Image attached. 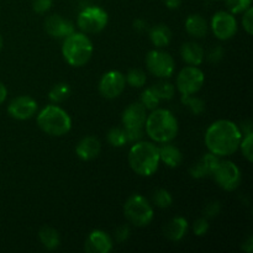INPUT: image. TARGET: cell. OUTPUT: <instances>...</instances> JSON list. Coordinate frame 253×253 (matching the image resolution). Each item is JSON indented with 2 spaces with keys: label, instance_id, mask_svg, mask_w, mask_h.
Segmentation results:
<instances>
[{
  "label": "cell",
  "instance_id": "6da1fadb",
  "mask_svg": "<svg viewBox=\"0 0 253 253\" xmlns=\"http://www.w3.org/2000/svg\"><path fill=\"white\" fill-rule=\"evenodd\" d=\"M242 132L239 126L230 120H217L205 132V145L209 152L217 157L231 156L239 150Z\"/></svg>",
  "mask_w": 253,
  "mask_h": 253
},
{
  "label": "cell",
  "instance_id": "7a4b0ae2",
  "mask_svg": "<svg viewBox=\"0 0 253 253\" xmlns=\"http://www.w3.org/2000/svg\"><path fill=\"white\" fill-rule=\"evenodd\" d=\"M145 130L148 137L157 143L170 142L178 133V121L167 109H153L145 121Z\"/></svg>",
  "mask_w": 253,
  "mask_h": 253
},
{
  "label": "cell",
  "instance_id": "3957f363",
  "mask_svg": "<svg viewBox=\"0 0 253 253\" xmlns=\"http://www.w3.org/2000/svg\"><path fill=\"white\" fill-rule=\"evenodd\" d=\"M158 147L148 141H137L128 151V165L136 174L141 177H151L160 166Z\"/></svg>",
  "mask_w": 253,
  "mask_h": 253
},
{
  "label": "cell",
  "instance_id": "277c9868",
  "mask_svg": "<svg viewBox=\"0 0 253 253\" xmlns=\"http://www.w3.org/2000/svg\"><path fill=\"white\" fill-rule=\"evenodd\" d=\"M94 47L90 39L84 32L71 34L63 39L62 54L67 63L72 67L85 66L93 56Z\"/></svg>",
  "mask_w": 253,
  "mask_h": 253
},
{
  "label": "cell",
  "instance_id": "5b68a950",
  "mask_svg": "<svg viewBox=\"0 0 253 253\" xmlns=\"http://www.w3.org/2000/svg\"><path fill=\"white\" fill-rule=\"evenodd\" d=\"M37 125L49 136H63L72 128V119L64 109L52 104L42 109L37 115Z\"/></svg>",
  "mask_w": 253,
  "mask_h": 253
},
{
  "label": "cell",
  "instance_id": "8992f818",
  "mask_svg": "<svg viewBox=\"0 0 253 253\" xmlns=\"http://www.w3.org/2000/svg\"><path fill=\"white\" fill-rule=\"evenodd\" d=\"M124 214L128 222L138 227L147 226L153 220L155 212H153L152 205L142 195L133 194L126 200L124 205Z\"/></svg>",
  "mask_w": 253,
  "mask_h": 253
},
{
  "label": "cell",
  "instance_id": "52a82bcc",
  "mask_svg": "<svg viewBox=\"0 0 253 253\" xmlns=\"http://www.w3.org/2000/svg\"><path fill=\"white\" fill-rule=\"evenodd\" d=\"M108 21V12L101 7L93 5L79 12L77 25L84 34H98L105 29Z\"/></svg>",
  "mask_w": 253,
  "mask_h": 253
},
{
  "label": "cell",
  "instance_id": "ba28073f",
  "mask_svg": "<svg viewBox=\"0 0 253 253\" xmlns=\"http://www.w3.org/2000/svg\"><path fill=\"white\" fill-rule=\"evenodd\" d=\"M146 66L150 73L161 79H168L173 76L175 63L168 52L161 49H152L146 56Z\"/></svg>",
  "mask_w": 253,
  "mask_h": 253
},
{
  "label": "cell",
  "instance_id": "9c48e42d",
  "mask_svg": "<svg viewBox=\"0 0 253 253\" xmlns=\"http://www.w3.org/2000/svg\"><path fill=\"white\" fill-rule=\"evenodd\" d=\"M204 72L198 66L184 67L177 76L175 85L182 95H194L204 85Z\"/></svg>",
  "mask_w": 253,
  "mask_h": 253
},
{
  "label": "cell",
  "instance_id": "30bf717a",
  "mask_svg": "<svg viewBox=\"0 0 253 253\" xmlns=\"http://www.w3.org/2000/svg\"><path fill=\"white\" fill-rule=\"evenodd\" d=\"M212 177L216 184L227 192L236 189L242 180L241 170L231 161H220L216 169L212 173Z\"/></svg>",
  "mask_w": 253,
  "mask_h": 253
},
{
  "label": "cell",
  "instance_id": "8fae6325",
  "mask_svg": "<svg viewBox=\"0 0 253 253\" xmlns=\"http://www.w3.org/2000/svg\"><path fill=\"white\" fill-rule=\"evenodd\" d=\"M210 26L214 36L221 41L232 39L237 32V21L230 11H217L212 16Z\"/></svg>",
  "mask_w": 253,
  "mask_h": 253
},
{
  "label": "cell",
  "instance_id": "7c38bea8",
  "mask_svg": "<svg viewBox=\"0 0 253 253\" xmlns=\"http://www.w3.org/2000/svg\"><path fill=\"white\" fill-rule=\"evenodd\" d=\"M126 79L121 72L109 71L100 78L99 93L105 99H115L125 90Z\"/></svg>",
  "mask_w": 253,
  "mask_h": 253
},
{
  "label": "cell",
  "instance_id": "4fadbf2b",
  "mask_svg": "<svg viewBox=\"0 0 253 253\" xmlns=\"http://www.w3.org/2000/svg\"><path fill=\"white\" fill-rule=\"evenodd\" d=\"M37 108L39 105L35 99H32L31 96L21 95L16 96L10 101L7 106V113L12 119H16V120H29L36 114Z\"/></svg>",
  "mask_w": 253,
  "mask_h": 253
},
{
  "label": "cell",
  "instance_id": "5bb4252c",
  "mask_svg": "<svg viewBox=\"0 0 253 253\" xmlns=\"http://www.w3.org/2000/svg\"><path fill=\"white\" fill-rule=\"evenodd\" d=\"M44 30L49 36L54 37V39H66L67 36L76 31L74 25L69 20L57 14L47 17L44 21Z\"/></svg>",
  "mask_w": 253,
  "mask_h": 253
},
{
  "label": "cell",
  "instance_id": "9a60e30c",
  "mask_svg": "<svg viewBox=\"0 0 253 253\" xmlns=\"http://www.w3.org/2000/svg\"><path fill=\"white\" fill-rule=\"evenodd\" d=\"M146 118H147V110L145 106L141 103H133L124 110L121 121L124 128H143Z\"/></svg>",
  "mask_w": 253,
  "mask_h": 253
},
{
  "label": "cell",
  "instance_id": "2e32d148",
  "mask_svg": "<svg viewBox=\"0 0 253 253\" xmlns=\"http://www.w3.org/2000/svg\"><path fill=\"white\" fill-rule=\"evenodd\" d=\"M84 249L89 253H109L113 250V240L106 232L94 230L89 234Z\"/></svg>",
  "mask_w": 253,
  "mask_h": 253
},
{
  "label": "cell",
  "instance_id": "e0dca14e",
  "mask_svg": "<svg viewBox=\"0 0 253 253\" xmlns=\"http://www.w3.org/2000/svg\"><path fill=\"white\" fill-rule=\"evenodd\" d=\"M219 162L220 160L216 155L211 152L207 153L202 158H199V161L190 168V175L195 179L210 177L215 172Z\"/></svg>",
  "mask_w": 253,
  "mask_h": 253
},
{
  "label": "cell",
  "instance_id": "ac0fdd59",
  "mask_svg": "<svg viewBox=\"0 0 253 253\" xmlns=\"http://www.w3.org/2000/svg\"><path fill=\"white\" fill-rule=\"evenodd\" d=\"M101 151V143L94 136H86L82 138L76 147V153L82 161L95 160Z\"/></svg>",
  "mask_w": 253,
  "mask_h": 253
},
{
  "label": "cell",
  "instance_id": "d6986e66",
  "mask_svg": "<svg viewBox=\"0 0 253 253\" xmlns=\"http://www.w3.org/2000/svg\"><path fill=\"white\" fill-rule=\"evenodd\" d=\"M188 221L182 216L173 217L163 227V234L170 241H180L188 232Z\"/></svg>",
  "mask_w": 253,
  "mask_h": 253
},
{
  "label": "cell",
  "instance_id": "ffe728a7",
  "mask_svg": "<svg viewBox=\"0 0 253 253\" xmlns=\"http://www.w3.org/2000/svg\"><path fill=\"white\" fill-rule=\"evenodd\" d=\"M180 56L189 66H200L204 61V49L197 42H187L180 48Z\"/></svg>",
  "mask_w": 253,
  "mask_h": 253
},
{
  "label": "cell",
  "instance_id": "44dd1931",
  "mask_svg": "<svg viewBox=\"0 0 253 253\" xmlns=\"http://www.w3.org/2000/svg\"><path fill=\"white\" fill-rule=\"evenodd\" d=\"M160 151V160L169 168L179 167L183 161V155L179 151V148L175 146L170 145L169 142L162 143L161 147H158Z\"/></svg>",
  "mask_w": 253,
  "mask_h": 253
},
{
  "label": "cell",
  "instance_id": "7402d4cb",
  "mask_svg": "<svg viewBox=\"0 0 253 253\" xmlns=\"http://www.w3.org/2000/svg\"><path fill=\"white\" fill-rule=\"evenodd\" d=\"M185 30H187L188 34L193 37H197V39H202L205 37L208 34V22L202 15L199 14H193L189 15L185 20Z\"/></svg>",
  "mask_w": 253,
  "mask_h": 253
},
{
  "label": "cell",
  "instance_id": "603a6c76",
  "mask_svg": "<svg viewBox=\"0 0 253 253\" xmlns=\"http://www.w3.org/2000/svg\"><path fill=\"white\" fill-rule=\"evenodd\" d=\"M150 40L153 46L162 48L169 44L172 40V32L166 25H156L150 30Z\"/></svg>",
  "mask_w": 253,
  "mask_h": 253
},
{
  "label": "cell",
  "instance_id": "cb8c5ba5",
  "mask_svg": "<svg viewBox=\"0 0 253 253\" xmlns=\"http://www.w3.org/2000/svg\"><path fill=\"white\" fill-rule=\"evenodd\" d=\"M39 237L42 246H43L44 249L49 250V251L56 250L57 247L59 246V244H61V239H59L58 232H57V230H54L53 227H42L39 232Z\"/></svg>",
  "mask_w": 253,
  "mask_h": 253
},
{
  "label": "cell",
  "instance_id": "d4e9b609",
  "mask_svg": "<svg viewBox=\"0 0 253 253\" xmlns=\"http://www.w3.org/2000/svg\"><path fill=\"white\" fill-rule=\"evenodd\" d=\"M151 89L155 91V94L160 98V100H170L174 96V85L166 81V79H162V81L153 84Z\"/></svg>",
  "mask_w": 253,
  "mask_h": 253
},
{
  "label": "cell",
  "instance_id": "484cf974",
  "mask_svg": "<svg viewBox=\"0 0 253 253\" xmlns=\"http://www.w3.org/2000/svg\"><path fill=\"white\" fill-rule=\"evenodd\" d=\"M71 95V88L67 83H59L56 84L53 88L51 89L48 94L49 100L53 104H58L64 101L66 99H68V96Z\"/></svg>",
  "mask_w": 253,
  "mask_h": 253
},
{
  "label": "cell",
  "instance_id": "4316f807",
  "mask_svg": "<svg viewBox=\"0 0 253 253\" xmlns=\"http://www.w3.org/2000/svg\"><path fill=\"white\" fill-rule=\"evenodd\" d=\"M153 204L156 205L160 209H167L172 205L173 198L170 195V193L166 189H157L153 193Z\"/></svg>",
  "mask_w": 253,
  "mask_h": 253
},
{
  "label": "cell",
  "instance_id": "83f0119b",
  "mask_svg": "<svg viewBox=\"0 0 253 253\" xmlns=\"http://www.w3.org/2000/svg\"><path fill=\"white\" fill-rule=\"evenodd\" d=\"M182 104L187 106L193 114L200 115L205 110V103L199 98H195L193 95H182Z\"/></svg>",
  "mask_w": 253,
  "mask_h": 253
},
{
  "label": "cell",
  "instance_id": "f1b7e54d",
  "mask_svg": "<svg viewBox=\"0 0 253 253\" xmlns=\"http://www.w3.org/2000/svg\"><path fill=\"white\" fill-rule=\"evenodd\" d=\"M108 142L113 147H123L125 143H127L126 133L124 127H113L108 132Z\"/></svg>",
  "mask_w": 253,
  "mask_h": 253
},
{
  "label": "cell",
  "instance_id": "f546056e",
  "mask_svg": "<svg viewBox=\"0 0 253 253\" xmlns=\"http://www.w3.org/2000/svg\"><path fill=\"white\" fill-rule=\"evenodd\" d=\"M126 79V83L128 84V85L133 86V88H141V86L145 85L146 83V73L143 71H141V69H131L130 72H128L127 74H126L125 77Z\"/></svg>",
  "mask_w": 253,
  "mask_h": 253
},
{
  "label": "cell",
  "instance_id": "4dcf8cb0",
  "mask_svg": "<svg viewBox=\"0 0 253 253\" xmlns=\"http://www.w3.org/2000/svg\"><path fill=\"white\" fill-rule=\"evenodd\" d=\"M140 103L145 106L146 110H153V109L158 108L161 100L160 98L156 95L155 91H153L152 89L147 88L142 91V94H141Z\"/></svg>",
  "mask_w": 253,
  "mask_h": 253
},
{
  "label": "cell",
  "instance_id": "1f68e13d",
  "mask_svg": "<svg viewBox=\"0 0 253 253\" xmlns=\"http://www.w3.org/2000/svg\"><path fill=\"white\" fill-rule=\"evenodd\" d=\"M242 151V155L246 158L249 162L253 161V155H252V148H253V132L246 133L244 138L240 142V147Z\"/></svg>",
  "mask_w": 253,
  "mask_h": 253
},
{
  "label": "cell",
  "instance_id": "d6a6232c",
  "mask_svg": "<svg viewBox=\"0 0 253 253\" xmlns=\"http://www.w3.org/2000/svg\"><path fill=\"white\" fill-rule=\"evenodd\" d=\"M225 1L231 14H241L252 4V0H225Z\"/></svg>",
  "mask_w": 253,
  "mask_h": 253
},
{
  "label": "cell",
  "instance_id": "836d02e7",
  "mask_svg": "<svg viewBox=\"0 0 253 253\" xmlns=\"http://www.w3.org/2000/svg\"><path fill=\"white\" fill-rule=\"evenodd\" d=\"M209 230V221L207 217H200L193 225V231H194L195 236H204Z\"/></svg>",
  "mask_w": 253,
  "mask_h": 253
},
{
  "label": "cell",
  "instance_id": "e575fe53",
  "mask_svg": "<svg viewBox=\"0 0 253 253\" xmlns=\"http://www.w3.org/2000/svg\"><path fill=\"white\" fill-rule=\"evenodd\" d=\"M242 26H244L245 31L249 35L253 34V9L251 6L244 11V16H242Z\"/></svg>",
  "mask_w": 253,
  "mask_h": 253
},
{
  "label": "cell",
  "instance_id": "d590c367",
  "mask_svg": "<svg viewBox=\"0 0 253 253\" xmlns=\"http://www.w3.org/2000/svg\"><path fill=\"white\" fill-rule=\"evenodd\" d=\"M53 0H32V9L37 14H44L52 7Z\"/></svg>",
  "mask_w": 253,
  "mask_h": 253
},
{
  "label": "cell",
  "instance_id": "8d00e7d4",
  "mask_svg": "<svg viewBox=\"0 0 253 253\" xmlns=\"http://www.w3.org/2000/svg\"><path fill=\"white\" fill-rule=\"evenodd\" d=\"M220 209H221V207H220L219 202L209 203V204L204 208V216L207 217V219H212V217L219 215Z\"/></svg>",
  "mask_w": 253,
  "mask_h": 253
},
{
  "label": "cell",
  "instance_id": "74e56055",
  "mask_svg": "<svg viewBox=\"0 0 253 253\" xmlns=\"http://www.w3.org/2000/svg\"><path fill=\"white\" fill-rule=\"evenodd\" d=\"M127 142H137L143 136V128H124Z\"/></svg>",
  "mask_w": 253,
  "mask_h": 253
},
{
  "label": "cell",
  "instance_id": "f35d334b",
  "mask_svg": "<svg viewBox=\"0 0 253 253\" xmlns=\"http://www.w3.org/2000/svg\"><path fill=\"white\" fill-rule=\"evenodd\" d=\"M130 236V229H128L127 225H123V226L118 227L115 232V237L119 242H124L128 239Z\"/></svg>",
  "mask_w": 253,
  "mask_h": 253
},
{
  "label": "cell",
  "instance_id": "ab89813d",
  "mask_svg": "<svg viewBox=\"0 0 253 253\" xmlns=\"http://www.w3.org/2000/svg\"><path fill=\"white\" fill-rule=\"evenodd\" d=\"M222 56H224V49H222V47L217 46L211 49V52L209 53V59L210 62H219L222 58Z\"/></svg>",
  "mask_w": 253,
  "mask_h": 253
},
{
  "label": "cell",
  "instance_id": "60d3db41",
  "mask_svg": "<svg viewBox=\"0 0 253 253\" xmlns=\"http://www.w3.org/2000/svg\"><path fill=\"white\" fill-rule=\"evenodd\" d=\"M165 4L168 9L175 10L180 6V4H182V0H165Z\"/></svg>",
  "mask_w": 253,
  "mask_h": 253
},
{
  "label": "cell",
  "instance_id": "b9f144b4",
  "mask_svg": "<svg viewBox=\"0 0 253 253\" xmlns=\"http://www.w3.org/2000/svg\"><path fill=\"white\" fill-rule=\"evenodd\" d=\"M133 29L137 30L138 32H142L147 29V25H146V22L143 21V20H136V21L133 22Z\"/></svg>",
  "mask_w": 253,
  "mask_h": 253
},
{
  "label": "cell",
  "instance_id": "7bdbcfd3",
  "mask_svg": "<svg viewBox=\"0 0 253 253\" xmlns=\"http://www.w3.org/2000/svg\"><path fill=\"white\" fill-rule=\"evenodd\" d=\"M6 96H7V89L4 84L0 82V105L6 100Z\"/></svg>",
  "mask_w": 253,
  "mask_h": 253
},
{
  "label": "cell",
  "instance_id": "ee69618b",
  "mask_svg": "<svg viewBox=\"0 0 253 253\" xmlns=\"http://www.w3.org/2000/svg\"><path fill=\"white\" fill-rule=\"evenodd\" d=\"M242 249H244V251H246L249 253L252 252V250H253V239L252 237H249V240L245 242V245L242 246Z\"/></svg>",
  "mask_w": 253,
  "mask_h": 253
},
{
  "label": "cell",
  "instance_id": "f6af8a7d",
  "mask_svg": "<svg viewBox=\"0 0 253 253\" xmlns=\"http://www.w3.org/2000/svg\"><path fill=\"white\" fill-rule=\"evenodd\" d=\"M1 48H2V37L1 35H0V51H1Z\"/></svg>",
  "mask_w": 253,
  "mask_h": 253
}]
</instances>
